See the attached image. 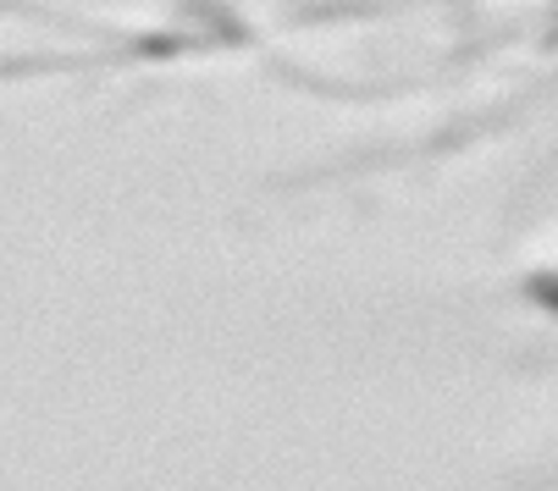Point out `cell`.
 <instances>
[{
  "label": "cell",
  "instance_id": "obj_1",
  "mask_svg": "<svg viewBox=\"0 0 558 491\" xmlns=\"http://www.w3.org/2000/svg\"><path fill=\"white\" fill-rule=\"evenodd\" d=\"M542 293H547V298H553V304H558V282H542Z\"/></svg>",
  "mask_w": 558,
  "mask_h": 491
}]
</instances>
